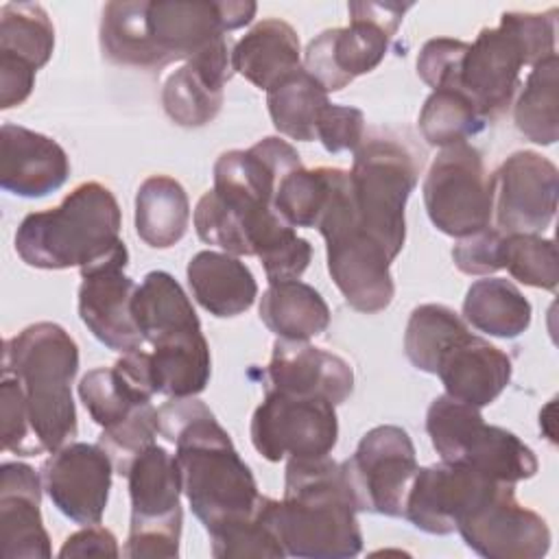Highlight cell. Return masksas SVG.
<instances>
[{
    "mask_svg": "<svg viewBox=\"0 0 559 559\" xmlns=\"http://www.w3.org/2000/svg\"><path fill=\"white\" fill-rule=\"evenodd\" d=\"M79 345L57 323L39 321L4 341L2 448L20 456L57 452L76 437L72 380Z\"/></svg>",
    "mask_w": 559,
    "mask_h": 559,
    "instance_id": "1",
    "label": "cell"
},
{
    "mask_svg": "<svg viewBox=\"0 0 559 559\" xmlns=\"http://www.w3.org/2000/svg\"><path fill=\"white\" fill-rule=\"evenodd\" d=\"M159 435L175 443L183 493L205 531L218 535L260 509L262 493L214 413L194 397H173L157 408Z\"/></svg>",
    "mask_w": 559,
    "mask_h": 559,
    "instance_id": "2",
    "label": "cell"
},
{
    "mask_svg": "<svg viewBox=\"0 0 559 559\" xmlns=\"http://www.w3.org/2000/svg\"><path fill=\"white\" fill-rule=\"evenodd\" d=\"M356 502L330 456L288 459L275 531L290 557L347 559L362 550Z\"/></svg>",
    "mask_w": 559,
    "mask_h": 559,
    "instance_id": "3",
    "label": "cell"
},
{
    "mask_svg": "<svg viewBox=\"0 0 559 559\" xmlns=\"http://www.w3.org/2000/svg\"><path fill=\"white\" fill-rule=\"evenodd\" d=\"M120 225L114 192L98 181H85L57 207L26 214L15 231V251L35 269L87 271L111 260H129Z\"/></svg>",
    "mask_w": 559,
    "mask_h": 559,
    "instance_id": "4",
    "label": "cell"
},
{
    "mask_svg": "<svg viewBox=\"0 0 559 559\" xmlns=\"http://www.w3.org/2000/svg\"><path fill=\"white\" fill-rule=\"evenodd\" d=\"M555 35L557 9L502 13L496 28H483L469 44L456 90L474 103L485 122L498 120L513 103L522 68L555 55Z\"/></svg>",
    "mask_w": 559,
    "mask_h": 559,
    "instance_id": "5",
    "label": "cell"
},
{
    "mask_svg": "<svg viewBox=\"0 0 559 559\" xmlns=\"http://www.w3.org/2000/svg\"><path fill=\"white\" fill-rule=\"evenodd\" d=\"M317 229L325 238L328 271L345 301L365 314L389 308L395 295L391 275L393 258L358 227L347 170L336 168L334 186Z\"/></svg>",
    "mask_w": 559,
    "mask_h": 559,
    "instance_id": "6",
    "label": "cell"
},
{
    "mask_svg": "<svg viewBox=\"0 0 559 559\" xmlns=\"http://www.w3.org/2000/svg\"><path fill=\"white\" fill-rule=\"evenodd\" d=\"M413 153L393 138H365L354 151L349 192L358 227L395 258L406 240L404 207L417 186Z\"/></svg>",
    "mask_w": 559,
    "mask_h": 559,
    "instance_id": "7",
    "label": "cell"
},
{
    "mask_svg": "<svg viewBox=\"0 0 559 559\" xmlns=\"http://www.w3.org/2000/svg\"><path fill=\"white\" fill-rule=\"evenodd\" d=\"M426 432L443 463L469 465L496 483L515 485L539 467L535 452L518 435L485 424L476 406L445 393L428 406Z\"/></svg>",
    "mask_w": 559,
    "mask_h": 559,
    "instance_id": "8",
    "label": "cell"
},
{
    "mask_svg": "<svg viewBox=\"0 0 559 559\" xmlns=\"http://www.w3.org/2000/svg\"><path fill=\"white\" fill-rule=\"evenodd\" d=\"M131 524L122 555L133 559L177 557L183 511L179 504L183 480L177 456L151 443L127 472Z\"/></svg>",
    "mask_w": 559,
    "mask_h": 559,
    "instance_id": "9",
    "label": "cell"
},
{
    "mask_svg": "<svg viewBox=\"0 0 559 559\" xmlns=\"http://www.w3.org/2000/svg\"><path fill=\"white\" fill-rule=\"evenodd\" d=\"M408 9L400 2H349V26L319 33L306 48L304 70L325 92L343 90L380 66Z\"/></svg>",
    "mask_w": 559,
    "mask_h": 559,
    "instance_id": "10",
    "label": "cell"
},
{
    "mask_svg": "<svg viewBox=\"0 0 559 559\" xmlns=\"http://www.w3.org/2000/svg\"><path fill=\"white\" fill-rule=\"evenodd\" d=\"M421 192L426 212L439 231L463 238L491 227L493 177L472 144L445 146L432 159Z\"/></svg>",
    "mask_w": 559,
    "mask_h": 559,
    "instance_id": "11",
    "label": "cell"
},
{
    "mask_svg": "<svg viewBox=\"0 0 559 559\" xmlns=\"http://www.w3.org/2000/svg\"><path fill=\"white\" fill-rule=\"evenodd\" d=\"M255 2L155 0L146 2V35L155 70L173 61H190L214 48L227 31L240 28L255 15Z\"/></svg>",
    "mask_w": 559,
    "mask_h": 559,
    "instance_id": "12",
    "label": "cell"
},
{
    "mask_svg": "<svg viewBox=\"0 0 559 559\" xmlns=\"http://www.w3.org/2000/svg\"><path fill=\"white\" fill-rule=\"evenodd\" d=\"M336 439V411L325 397L266 389L251 417V443L266 461L328 456Z\"/></svg>",
    "mask_w": 559,
    "mask_h": 559,
    "instance_id": "13",
    "label": "cell"
},
{
    "mask_svg": "<svg viewBox=\"0 0 559 559\" xmlns=\"http://www.w3.org/2000/svg\"><path fill=\"white\" fill-rule=\"evenodd\" d=\"M417 467L408 432L393 424L365 432L356 452L341 463L356 509L391 518L404 515L406 493Z\"/></svg>",
    "mask_w": 559,
    "mask_h": 559,
    "instance_id": "14",
    "label": "cell"
},
{
    "mask_svg": "<svg viewBox=\"0 0 559 559\" xmlns=\"http://www.w3.org/2000/svg\"><path fill=\"white\" fill-rule=\"evenodd\" d=\"M301 157L293 144L269 135L247 151H225L214 164V194L234 212H238L247 229L273 207L280 181L301 168ZM247 231V236H249Z\"/></svg>",
    "mask_w": 559,
    "mask_h": 559,
    "instance_id": "15",
    "label": "cell"
},
{
    "mask_svg": "<svg viewBox=\"0 0 559 559\" xmlns=\"http://www.w3.org/2000/svg\"><path fill=\"white\" fill-rule=\"evenodd\" d=\"M456 531L474 552L487 559H539L550 548L546 520L522 507L509 483H500L456 524Z\"/></svg>",
    "mask_w": 559,
    "mask_h": 559,
    "instance_id": "16",
    "label": "cell"
},
{
    "mask_svg": "<svg viewBox=\"0 0 559 559\" xmlns=\"http://www.w3.org/2000/svg\"><path fill=\"white\" fill-rule=\"evenodd\" d=\"M493 177V212L502 234H542L557 212V166L535 153H511Z\"/></svg>",
    "mask_w": 559,
    "mask_h": 559,
    "instance_id": "17",
    "label": "cell"
},
{
    "mask_svg": "<svg viewBox=\"0 0 559 559\" xmlns=\"http://www.w3.org/2000/svg\"><path fill=\"white\" fill-rule=\"evenodd\" d=\"M500 483L461 463L417 467L404 502V518L424 533L448 535Z\"/></svg>",
    "mask_w": 559,
    "mask_h": 559,
    "instance_id": "18",
    "label": "cell"
},
{
    "mask_svg": "<svg viewBox=\"0 0 559 559\" xmlns=\"http://www.w3.org/2000/svg\"><path fill=\"white\" fill-rule=\"evenodd\" d=\"M114 463L96 443H66L46 459L41 467L44 489L52 504L81 526L100 524L109 489Z\"/></svg>",
    "mask_w": 559,
    "mask_h": 559,
    "instance_id": "19",
    "label": "cell"
},
{
    "mask_svg": "<svg viewBox=\"0 0 559 559\" xmlns=\"http://www.w3.org/2000/svg\"><path fill=\"white\" fill-rule=\"evenodd\" d=\"M129 260H111L81 271L79 317L87 330L109 349L127 354L142 349L144 336L133 319V295L138 284L124 275Z\"/></svg>",
    "mask_w": 559,
    "mask_h": 559,
    "instance_id": "20",
    "label": "cell"
},
{
    "mask_svg": "<svg viewBox=\"0 0 559 559\" xmlns=\"http://www.w3.org/2000/svg\"><path fill=\"white\" fill-rule=\"evenodd\" d=\"M231 74V46L225 37L166 76L162 87L166 116L179 127L212 122L223 107V90Z\"/></svg>",
    "mask_w": 559,
    "mask_h": 559,
    "instance_id": "21",
    "label": "cell"
},
{
    "mask_svg": "<svg viewBox=\"0 0 559 559\" xmlns=\"http://www.w3.org/2000/svg\"><path fill=\"white\" fill-rule=\"evenodd\" d=\"M266 389L325 397L334 406L343 404L354 391V371L349 362L334 352L310 345L308 341H275L266 367Z\"/></svg>",
    "mask_w": 559,
    "mask_h": 559,
    "instance_id": "22",
    "label": "cell"
},
{
    "mask_svg": "<svg viewBox=\"0 0 559 559\" xmlns=\"http://www.w3.org/2000/svg\"><path fill=\"white\" fill-rule=\"evenodd\" d=\"M41 483L20 461L0 467V550L7 559H48L50 537L41 520Z\"/></svg>",
    "mask_w": 559,
    "mask_h": 559,
    "instance_id": "23",
    "label": "cell"
},
{
    "mask_svg": "<svg viewBox=\"0 0 559 559\" xmlns=\"http://www.w3.org/2000/svg\"><path fill=\"white\" fill-rule=\"evenodd\" d=\"M0 135V186L7 192L37 199L66 183L70 159L52 138L9 122Z\"/></svg>",
    "mask_w": 559,
    "mask_h": 559,
    "instance_id": "24",
    "label": "cell"
},
{
    "mask_svg": "<svg viewBox=\"0 0 559 559\" xmlns=\"http://www.w3.org/2000/svg\"><path fill=\"white\" fill-rule=\"evenodd\" d=\"M511 358L487 338L463 332L439 358V376L445 395L469 406H489L511 382Z\"/></svg>",
    "mask_w": 559,
    "mask_h": 559,
    "instance_id": "25",
    "label": "cell"
},
{
    "mask_svg": "<svg viewBox=\"0 0 559 559\" xmlns=\"http://www.w3.org/2000/svg\"><path fill=\"white\" fill-rule=\"evenodd\" d=\"M131 310L144 341L153 347H168L203 336L190 297L166 271L144 275L135 288Z\"/></svg>",
    "mask_w": 559,
    "mask_h": 559,
    "instance_id": "26",
    "label": "cell"
},
{
    "mask_svg": "<svg viewBox=\"0 0 559 559\" xmlns=\"http://www.w3.org/2000/svg\"><path fill=\"white\" fill-rule=\"evenodd\" d=\"M231 68L255 87L269 92L301 68L297 31L280 17L258 22L234 44Z\"/></svg>",
    "mask_w": 559,
    "mask_h": 559,
    "instance_id": "27",
    "label": "cell"
},
{
    "mask_svg": "<svg viewBox=\"0 0 559 559\" xmlns=\"http://www.w3.org/2000/svg\"><path fill=\"white\" fill-rule=\"evenodd\" d=\"M192 297L214 317L227 319L249 310L258 297L251 269L231 253L199 251L186 269Z\"/></svg>",
    "mask_w": 559,
    "mask_h": 559,
    "instance_id": "28",
    "label": "cell"
},
{
    "mask_svg": "<svg viewBox=\"0 0 559 559\" xmlns=\"http://www.w3.org/2000/svg\"><path fill=\"white\" fill-rule=\"evenodd\" d=\"M260 319L280 338L308 341L330 325V308L321 293L306 282H269L260 297Z\"/></svg>",
    "mask_w": 559,
    "mask_h": 559,
    "instance_id": "29",
    "label": "cell"
},
{
    "mask_svg": "<svg viewBox=\"0 0 559 559\" xmlns=\"http://www.w3.org/2000/svg\"><path fill=\"white\" fill-rule=\"evenodd\" d=\"M190 223V201L183 186L168 175L146 177L135 194V231L153 249L177 245Z\"/></svg>",
    "mask_w": 559,
    "mask_h": 559,
    "instance_id": "30",
    "label": "cell"
},
{
    "mask_svg": "<svg viewBox=\"0 0 559 559\" xmlns=\"http://www.w3.org/2000/svg\"><path fill=\"white\" fill-rule=\"evenodd\" d=\"M531 301L509 280L474 282L463 299V317L472 328L498 338H515L531 325Z\"/></svg>",
    "mask_w": 559,
    "mask_h": 559,
    "instance_id": "31",
    "label": "cell"
},
{
    "mask_svg": "<svg viewBox=\"0 0 559 559\" xmlns=\"http://www.w3.org/2000/svg\"><path fill=\"white\" fill-rule=\"evenodd\" d=\"M266 105L273 127L297 142L317 140V122L330 105L325 87L304 68L288 74L266 92Z\"/></svg>",
    "mask_w": 559,
    "mask_h": 559,
    "instance_id": "32",
    "label": "cell"
},
{
    "mask_svg": "<svg viewBox=\"0 0 559 559\" xmlns=\"http://www.w3.org/2000/svg\"><path fill=\"white\" fill-rule=\"evenodd\" d=\"M559 59L557 52L537 61L515 100L518 131L535 144L550 146L559 138Z\"/></svg>",
    "mask_w": 559,
    "mask_h": 559,
    "instance_id": "33",
    "label": "cell"
},
{
    "mask_svg": "<svg viewBox=\"0 0 559 559\" xmlns=\"http://www.w3.org/2000/svg\"><path fill=\"white\" fill-rule=\"evenodd\" d=\"M55 50V26L41 4L7 2L0 9V57L33 70L48 63Z\"/></svg>",
    "mask_w": 559,
    "mask_h": 559,
    "instance_id": "34",
    "label": "cell"
},
{
    "mask_svg": "<svg viewBox=\"0 0 559 559\" xmlns=\"http://www.w3.org/2000/svg\"><path fill=\"white\" fill-rule=\"evenodd\" d=\"M79 395L100 428L120 424L153 397V393L118 362L87 371L79 382Z\"/></svg>",
    "mask_w": 559,
    "mask_h": 559,
    "instance_id": "35",
    "label": "cell"
},
{
    "mask_svg": "<svg viewBox=\"0 0 559 559\" xmlns=\"http://www.w3.org/2000/svg\"><path fill=\"white\" fill-rule=\"evenodd\" d=\"M210 373L212 358L205 336L168 347H153L151 352L155 393L168 397H194L207 386Z\"/></svg>",
    "mask_w": 559,
    "mask_h": 559,
    "instance_id": "36",
    "label": "cell"
},
{
    "mask_svg": "<svg viewBox=\"0 0 559 559\" xmlns=\"http://www.w3.org/2000/svg\"><path fill=\"white\" fill-rule=\"evenodd\" d=\"M463 332H467V325L452 308L443 304H421L408 317L404 352L413 367L426 373H435L441 354Z\"/></svg>",
    "mask_w": 559,
    "mask_h": 559,
    "instance_id": "37",
    "label": "cell"
},
{
    "mask_svg": "<svg viewBox=\"0 0 559 559\" xmlns=\"http://www.w3.org/2000/svg\"><path fill=\"white\" fill-rule=\"evenodd\" d=\"M485 120L474 103L452 87L432 90L419 111V131L432 146L461 144L483 131Z\"/></svg>",
    "mask_w": 559,
    "mask_h": 559,
    "instance_id": "38",
    "label": "cell"
},
{
    "mask_svg": "<svg viewBox=\"0 0 559 559\" xmlns=\"http://www.w3.org/2000/svg\"><path fill=\"white\" fill-rule=\"evenodd\" d=\"M336 168H297L288 173L273 199L275 212L293 227H317L330 199Z\"/></svg>",
    "mask_w": 559,
    "mask_h": 559,
    "instance_id": "39",
    "label": "cell"
},
{
    "mask_svg": "<svg viewBox=\"0 0 559 559\" xmlns=\"http://www.w3.org/2000/svg\"><path fill=\"white\" fill-rule=\"evenodd\" d=\"M502 269L518 282L555 293L559 284V258L555 240L539 234H504Z\"/></svg>",
    "mask_w": 559,
    "mask_h": 559,
    "instance_id": "40",
    "label": "cell"
},
{
    "mask_svg": "<svg viewBox=\"0 0 559 559\" xmlns=\"http://www.w3.org/2000/svg\"><path fill=\"white\" fill-rule=\"evenodd\" d=\"M275 502L264 496L260 509L249 520L212 535V555L225 557H286V550L275 531Z\"/></svg>",
    "mask_w": 559,
    "mask_h": 559,
    "instance_id": "41",
    "label": "cell"
},
{
    "mask_svg": "<svg viewBox=\"0 0 559 559\" xmlns=\"http://www.w3.org/2000/svg\"><path fill=\"white\" fill-rule=\"evenodd\" d=\"M159 432V421H157V408L146 402L138 406L127 419H122L116 426L103 428L98 437V445L109 454L114 469L120 476H127L129 465L133 459L155 443V437Z\"/></svg>",
    "mask_w": 559,
    "mask_h": 559,
    "instance_id": "42",
    "label": "cell"
},
{
    "mask_svg": "<svg viewBox=\"0 0 559 559\" xmlns=\"http://www.w3.org/2000/svg\"><path fill=\"white\" fill-rule=\"evenodd\" d=\"M194 229L203 242L216 245L225 253L251 255L245 218L231 207H227L214 194V190H207L199 199L194 207Z\"/></svg>",
    "mask_w": 559,
    "mask_h": 559,
    "instance_id": "43",
    "label": "cell"
},
{
    "mask_svg": "<svg viewBox=\"0 0 559 559\" xmlns=\"http://www.w3.org/2000/svg\"><path fill=\"white\" fill-rule=\"evenodd\" d=\"M255 258H260L269 282L299 280L312 260V245L284 223L260 245Z\"/></svg>",
    "mask_w": 559,
    "mask_h": 559,
    "instance_id": "44",
    "label": "cell"
},
{
    "mask_svg": "<svg viewBox=\"0 0 559 559\" xmlns=\"http://www.w3.org/2000/svg\"><path fill=\"white\" fill-rule=\"evenodd\" d=\"M467 48H469L467 41L454 39V37L428 39L417 55L419 79L432 90H443V87L456 90L461 63Z\"/></svg>",
    "mask_w": 559,
    "mask_h": 559,
    "instance_id": "45",
    "label": "cell"
},
{
    "mask_svg": "<svg viewBox=\"0 0 559 559\" xmlns=\"http://www.w3.org/2000/svg\"><path fill=\"white\" fill-rule=\"evenodd\" d=\"M317 140L328 153L356 151L365 140V114L349 105L330 103L319 116Z\"/></svg>",
    "mask_w": 559,
    "mask_h": 559,
    "instance_id": "46",
    "label": "cell"
},
{
    "mask_svg": "<svg viewBox=\"0 0 559 559\" xmlns=\"http://www.w3.org/2000/svg\"><path fill=\"white\" fill-rule=\"evenodd\" d=\"M502 240L500 229L485 227L476 234L459 238L452 247V260L461 273L489 275L502 269Z\"/></svg>",
    "mask_w": 559,
    "mask_h": 559,
    "instance_id": "47",
    "label": "cell"
},
{
    "mask_svg": "<svg viewBox=\"0 0 559 559\" xmlns=\"http://www.w3.org/2000/svg\"><path fill=\"white\" fill-rule=\"evenodd\" d=\"M118 557V539L109 528H103L98 524L85 526L76 533H72L61 550L59 557Z\"/></svg>",
    "mask_w": 559,
    "mask_h": 559,
    "instance_id": "48",
    "label": "cell"
},
{
    "mask_svg": "<svg viewBox=\"0 0 559 559\" xmlns=\"http://www.w3.org/2000/svg\"><path fill=\"white\" fill-rule=\"evenodd\" d=\"M35 72L37 70L20 61L0 57V107L2 109L17 107L31 96L35 87Z\"/></svg>",
    "mask_w": 559,
    "mask_h": 559,
    "instance_id": "49",
    "label": "cell"
}]
</instances>
